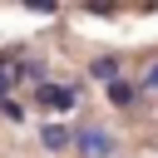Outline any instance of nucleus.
I'll return each instance as SVG.
<instances>
[{
    "instance_id": "6",
    "label": "nucleus",
    "mask_w": 158,
    "mask_h": 158,
    "mask_svg": "<svg viewBox=\"0 0 158 158\" xmlns=\"http://www.w3.org/2000/svg\"><path fill=\"white\" fill-rule=\"evenodd\" d=\"M0 114H5L10 123H20V118H25V104H20V99H5V104H0Z\"/></svg>"
},
{
    "instance_id": "4",
    "label": "nucleus",
    "mask_w": 158,
    "mask_h": 158,
    "mask_svg": "<svg viewBox=\"0 0 158 158\" xmlns=\"http://www.w3.org/2000/svg\"><path fill=\"white\" fill-rule=\"evenodd\" d=\"M89 74H94V79H109V84H114V79H118V59H114V54H104V59H94V69H89Z\"/></svg>"
},
{
    "instance_id": "7",
    "label": "nucleus",
    "mask_w": 158,
    "mask_h": 158,
    "mask_svg": "<svg viewBox=\"0 0 158 158\" xmlns=\"http://www.w3.org/2000/svg\"><path fill=\"white\" fill-rule=\"evenodd\" d=\"M15 79H20V74H10V69H0V104L10 99V84H15Z\"/></svg>"
},
{
    "instance_id": "3",
    "label": "nucleus",
    "mask_w": 158,
    "mask_h": 158,
    "mask_svg": "<svg viewBox=\"0 0 158 158\" xmlns=\"http://www.w3.org/2000/svg\"><path fill=\"white\" fill-rule=\"evenodd\" d=\"M40 143H44L49 153H64V148L74 143V133H69L64 123H44V128H40Z\"/></svg>"
},
{
    "instance_id": "2",
    "label": "nucleus",
    "mask_w": 158,
    "mask_h": 158,
    "mask_svg": "<svg viewBox=\"0 0 158 158\" xmlns=\"http://www.w3.org/2000/svg\"><path fill=\"white\" fill-rule=\"evenodd\" d=\"M35 99H40L44 109H59V114L74 109V89H69V84H49V79H44V84L35 89Z\"/></svg>"
},
{
    "instance_id": "1",
    "label": "nucleus",
    "mask_w": 158,
    "mask_h": 158,
    "mask_svg": "<svg viewBox=\"0 0 158 158\" xmlns=\"http://www.w3.org/2000/svg\"><path fill=\"white\" fill-rule=\"evenodd\" d=\"M74 148H79L84 158H109V153H114V138H109L104 128H79V133H74Z\"/></svg>"
},
{
    "instance_id": "8",
    "label": "nucleus",
    "mask_w": 158,
    "mask_h": 158,
    "mask_svg": "<svg viewBox=\"0 0 158 158\" xmlns=\"http://www.w3.org/2000/svg\"><path fill=\"white\" fill-rule=\"evenodd\" d=\"M143 89H158V64L148 69V79H143Z\"/></svg>"
},
{
    "instance_id": "5",
    "label": "nucleus",
    "mask_w": 158,
    "mask_h": 158,
    "mask_svg": "<svg viewBox=\"0 0 158 158\" xmlns=\"http://www.w3.org/2000/svg\"><path fill=\"white\" fill-rule=\"evenodd\" d=\"M109 99H114V104H128V99H133V84L114 79V84H109Z\"/></svg>"
}]
</instances>
